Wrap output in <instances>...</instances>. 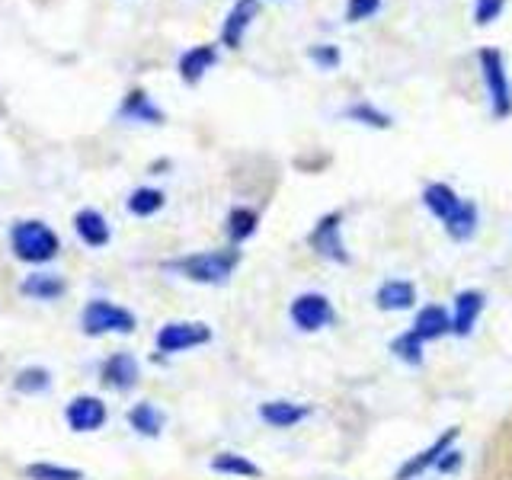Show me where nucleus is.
Here are the masks:
<instances>
[{
    "label": "nucleus",
    "mask_w": 512,
    "mask_h": 480,
    "mask_svg": "<svg viewBox=\"0 0 512 480\" xmlns=\"http://www.w3.org/2000/svg\"><path fill=\"white\" fill-rule=\"evenodd\" d=\"M308 247L320 256V260L346 266L352 256L343 240V212H327L324 218H317V224L308 234Z\"/></svg>",
    "instance_id": "0eeeda50"
},
{
    "label": "nucleus",
    "mask_w": 512,
    "mask_h": 480,
    "mask_svg": "<svg viewBox=\"0 0 512 480\" xmlns=\"http://www.w3.org/2000/svg\"><path fill=\"white\" fill-rule=\"evenodd\" d=\"M256 228H260V215H256L253 208L237 205V208H231V212H228V228H224V231H228L234 247L244 244V240H250L256 234Z\"/></svg>",
    "instance_id": "b1692460"
},
{
    "label": "nucleus",
    "mask_w": 512,
    "mask_h": 480,
    "mask_svg": "<svg viewBox=\"0 0 512 480\" xmlns=\"http://www.w3.org/2000/svg\"><path fill=\"white\" fill-rule=\"evenodd\" d=\"M458 436H461V429L458 426H452V429H445L442 436L432 442L429 448H423L420 455H413V458H407L404 464H400V471H397V480H416V477H423L429 468H439V461H442V455L452 448L455 442H458Z\"/></svg>",
    "instance_id": "9d476101"
},
{
    "label": "nucleus",
    "mask_w": 512,
    "mask_h": 480,
    "mask_svg": "<svg viewBox=\"0 0 512 480\" xmlns=\"http://www.w3.org/2000/svg\"><path fill=\"white\" fill-rule=\"evenodd\" d=\"M477 64H480V80H484L487 100H490V116L496 122H503L512 116V80L506 71V58L500 48H480L477 52Z\"/></svg>",
    "instance_id": "7ed1b4c3"
},
{
    "label": "nucleus",
    "mask_w": 512,
    "mask_h": 480,
    "mask_svg": "<svg viewBox=\"0 0 512 480\" xmlns=\"http://www.w3.org/2000/svg\"><path fill=\"white\" fill-rule=\"evenodd\" d=\"M164 202H167V196L160 189L138 186L132 196L125 199V208H128V215H135V218H151V215L160 212V208H164Z\"/></svg>",
    "instance_id": "5701e85b"
},
{
    "label": "nucleus",
    "mask_w": 512,
    "mask_h": 480,
    "mask_svg": "<svg viewBox=\"0 0 512 480\" xmlns=\"http://www.w3.org/2000/svg\"><path fill=\"white\" fill-rule=\"evenodd\" d=\"M29 480H84V471L77 468H64V464H52V461H36L26 468Z\"/></svg>",
    "instance_id": "bb28decb"
},
{
    "label": "nucleus",
    "mask_w": 512,
    "mask_h": 480,
    "mask_svg": "<svg viewBox=\"0 0 512 480\" xmlns=\"http://www.w3.org/2000/svg\"><path fill=\"white\" fill-rule=\"evenodd\" d=\"M13 388L20 394H42L52 388V372L42 365H32V368H23V372H16L13 378Z\"/></svg>",
    "instance_id": "a878e982"
},
{
    "label": "nucleus",
    "mask_w": 512,
    "mask_h": 480,
    "mask_svg": "<svg viewBox=\"0 0 512 480\" xmlns=\"http://www.w3.org/2000/svg\"><path fill=\"white\" fill-rule=\"evenodd\" d=\"M288 317H292V324L301 330V333H317V330H327L333 320H336V311L327 295L320 292H304L292 301V308H288Z\"/></svg>",
    "instance_id": "6e6552de"
},
{
    "label": "nucleus",
    "mask_w": 512,
    "mask_h": 480,
    "mask_svg": "<svg viewBox=\"0 0 512 480\" xmlns=\"http://www.w3.org/2000/svg\"><path fill=\"white\" fill-rule=\"evenodd\" d=\"M106 420H109V410L103 400L93 394H80L64 407V423L74 432H96L106 426Z\"/></svg>",
    "instance_id": "9b49d317"
},
{
    "label": "nucleus",
    "mask_w": 512,
    "mask_h": 480,
    "mask_svg": "<svg viewBox=\"0 0 512 480\" xmlns=\"http://www.w3.org/2000/svg\"><path fill=\"white\" fill-rule=\"evenodd\" d=\"M484 292L477 288H468V292H458L455 295V314H452V333L455 336H468L477 324L480 311H484Z\"/></svg>",
    "instance_id": "a211bd4d"
},
{
    "label": "nucleus",
    "mask_w": 512,
    "mask_h": 480,
    "mask_svg": "<svg viewBox=\"0 0 512 480\" xmlns=\"http://www.w3.org/2000/svg\"><path fill=\"white\" fill-rule=\"evenodd\" d=\"M119 122H135V125H164L167 112L160 109L148 93L144 90H128L125 100L119 103V112H116Z\"/></svg>",
    "instance_id": "f8f14e48"
},
{
    "label": "nucleus",
    "mask_w": 512,
    "mask_h": 480,
    "mask_svg": "<svg viewBox=\"0 0 512 480\" xmlns=\"http://www.w3.org/2000/svg\"><path fill=\"white\" fill-rule=\"evenodd\" d=\"M100 375H103V384H109L112 391H132L141 378V365L135 356H128V352H112L103 362Z\"/></svg>",
    "instance_id": "4468645a"
},
{
    "label": "nucleus",
    "mask_w": 512,
    "mask_h": 480,
    "mask_svg": "<svg viewBox=\"0 0 512 480\" xmlns=\"http://www.w3.org/2000/svg\"><path fill=\"white\" fill-rule=\"evenodd\" d=\"M343 119L356 122V125H365V128H378V132H384V128H391V125H394V119L388 116V112L378 109L375 103H368V100L349 103V106L343 109Z\"/></svg>",
    "instance_id": "4be33fe9"
},
{
    "label": "nucleus",
    "mask_w": 512,
    "mask_h": 480,
    "mask_svg": "<svg viewBox=\"0 0 512 480\" xmlns=\"http://www.w3.org/2000/svg\"><path fill=\"white\" fill-rule=\"evenodd\" d=\"M423 205L429 208V215L442 221L445 234L464 244L477 234V224H480V212L471 199H461L458 192L448 186V183H429L423 189Z\"/></svg>",
    "instance_id": "f257e3e1"
},
{
    "label": "nucleus",
    "mask_w": 512,
    "mask_h": 480,
    "mask_svg": "<svg viewBox=\"0 0 512 480\" xmlns=\"http://www.w3.org/2000/svg\"><path fill=\"white\" fill-rule=\"evenodd\" d=\"M212 471L215 474H228V477H260V464H253L247 455L237 452H218L212 458Z\"/></svg>",
    "instance_id": "393cba45"
},
{
    "label": "nucleus",
    "mask_w": 512,
    "mask_h": 480,
    "mask_svg": "<svg viewBox=\"0 0 512 480\" xmlns=\"http://www.w3.org/2000/svg\"><path fill=\"white\" fill-rule=\"evenodd\" d=\"M10 247L16 253V260L23 263H48L55 260L58 250H61V240L58 234L48 228L45 221L39 218H29V221H16L13 231H10Z\"/></svg>",
    "instance_id": "20e7f679"
},
{
    "label": "nucleus",
    "mask_w": 512,
    "mask_h": 480,
    "mask_svg": "<svg viewBox=\"0 0 512 480\" xmlns=\"http://www.w3.org/2000/svg\"><path fill=\"white\" fill-rule=\"evenodd\" d=\"M506 0H474V26H493L503 16Z\"/></svg>",
    "instance_id": "c756f323"
},
{
    "label": "nucleus",
    "mask_w": 512,
    "mask_h": 480,
    "mask_svg": "<svg viewBox=\"0 0 512 480\" xmlns=\"http://www.w3.org/2000/svg\"><path fill=\"white\" fill-rule=\"evenodd\" d=\"M20 292L32 301H58L64 292H68V282L55 272H32L20 282Z\"/></svg>",
    "instance_id": "aec40b11"
},
{
    "label": "nucleus",
    "mask_w": 512,
    "mask_h": 480,
    "mask_svg": "<svg viewBox=\"0 0 512 480\" xmlns=\"http://www.w3.org/2000/svg\"><path fill=\"white\" fill-rule=\"evenodd\" d=\"M375 304L381 311H407L416 304V285L407 279H388L378 285Z\"/></svg>",
    "instance_id": "6ab92c4d"
},
{
    "label": "nucleus",
    "mask_w": 512,
    "mask_h": 480,
    "mask_svg": "<svg viewBox=\"0 0 512 480\" xmlns=\"http://www.w3.org/2000/svg\"><path fill=\"white\" fill-rule=\"evenodd\" d=\"M381 13V0H346V23H365Z\"/></svg>",
    "instance_id": "7c9ffc66"
},
{
    "label": "nucleus",
    "mask_w": 512,
    "mask_h": 480,
    "mask_svg": "<svg viewBox=\"0 0 512 480\" xmlns=\"http://www.w3.org/2000/svg\"><path fill=\"white\" fill-rule=\"evenodd\" d=\"M205 343H212V327L202 324V320H170L157 330L154 340L160 356H176V352L199 349Z\"/></svg>",
    "instance_id": "423d86ee"
},
{
    "label": "nucleus",
    "mask_w": 512,
    "mask_h": 480,
    "mask_svg": "<svg viewBox=\"0 0 512 480\" xmlns=\"http://www.w3.org/2000/svg\"><path fill=\"white\" fill-rule=\"evenodd\" d=\"M308 61H314V68H320V71H336L343 64V52H340V45L317 42L308 48Z\"/></svg>",
    "instance_id": "c85d7f7f"
},
{
    "label": "nucleus",
    "mask_w": 512,
    "mask_h": 480,
    "mask_svg": "<svg viewBox=\"0 0 512 480\" xmlns=\"http://www.w3.org/2000/svg\"><path fill=\"white\" fill-rule=\"evenodd\" d=\"M410 330L420 336L423 343L442 340V336L452 333V314H448L442 304H426V308H420V314H416Z\"/></svg>",
    "instance_id": "dca6fc26"
},
{
    "label": "nucleus",
    "mask_w": 512,
    "mask_h": 480,
    "mask_svg": "<svg viewBox=\"0 0 512 480\" xmlns=\"http://www.w3.org/2000/svg\"><path fill=\"white\" fill-rule=\"evenodd\" d=\"M215 64H218V45L205 42V45H192V48H186V52L180 55V61H176V71H180L183 84L196 87L199 80L215 68Z\"/></svg>",
    "instance_id": "ddd939ff"
},
{
    "label": "nucleus",
    "mask_w": 512,
    "mask_h": 480,
    "mask_svg": "<svg viewBox=\"0 0 512 480\" xmlns=\"http://www.w3.org/2000/svg\"><path fill=\"white\" fill-rule=\"evenodd\" d=\"M164 266L170 272H180L183 279L196 282V285H224L234 276V269L240 266V250L237 247L202 250V253L180 256V260H167Z\"/></svg>",
    "instance_id": "f03ea898"
},
{
    "label": "nucleus",
    "mask_w": 512,
    "mask_h": 480,
    "mask_svg": "<svg viewBox=\"0 0 512 480\" xmlns=\"http://www.w3.org/2000/svg\"><path fill=\"white\" fill-rule=\"evenodd\" d=\"M164 423H167L164 410H157L154 404H148V400H141V404H135L132 410H128V426H132L144 439H157L160 432H164Z\"/></svg>",
    "instance_id": "412c9836"
},
{
    "label": "nucleus",
    "mask_w": 512,
    "mask_h": 480,
    "mask_svg": "<svg viewBox=\"0 0 512 480\" xmlns=\"http://www.w3.org/2000/svg\"><path fill=\"white\" fill-rule=\"evenodd\" d=\"M311 416V410L304 404H295V400H266L260 407V420L272 429H295L298 423H304Z\"/></svg>",
    "instance_id": "2eb2a0df"
},
{
    "label": "nucleus",
    "mask_w": 512,
    "mask_h": 480,
    "mask_svg": "<svg viewBox=\"0 0 512 480\" xmlns=\"http://www.w3.org/2000/svg\"><path fill=\"white\" fill-rule=\"evenodd\" d=\"M458 464H461V452H458V448H448V452L442 455V461H439V471L448 474V471H455Z\"/></svg>",
    "instance_id": "2f4dec72"
},
{
    "label": "nucleus",
    "mask_w": 512,
    "mask_h": 480,
    "mask_svg": "<svg viewBox=\"0 0 512 480\" xmlns=\"http://www.w3.org/2000/svg\"><path fill=\"white\" fill-rule=\"evenodd\" d=\"M391 352L400 359V362H407V365H420L423 362V340L416 336L413 330L407 333H400L397 340L391 343Z\"/></svg>",
    "instance_id": "cd10ccee"
},
{
    "label": "nucleus",
    "mask_w": 512,
    "mask_h": 480,
    "mask_svg": "<svg viewBox=\"0 0 512 480\" xmlns=\"http://www.w3.org/2000/svg\"><path fill=\"white\" fill-rule=\"evenodd\" d=\"M80 327L87 336H109V333H132L138 327V317L122 308V304H112L106 298H93L87 301L84 314H80Z\"/></svg>",
    "instance_id": "39448f33"
},
{
    "label": "nucleus",
    "mask_w": 512,
    "mask_h": 480,
    "mask_svg": "<svg viewBox=\"0 0 512 480\" xmlns=\"http://www.w3.org/2000/svg\"><path fill=\"white\" fill-rule=\"evenodd\" d=\"M74 231H77V237L84 240L87 247H93V250L106 247L109 240H112L109 221H106L100 212H96V208H80V212L74 215Z\"/></svg>",
    "instance_id": "f3484780"
},
{
    "label": "nucleus",
    "mask_w": 512,
    "mask_h": 480,
    "mask_svg": "<svg viewBox=\"0 0 512 480\" xmlns=\"http://www.w3.org/2000/svg\"><path fill=\"white\" fill-rule=\"evenodd\" d=\"M263 13V4L260 0H234L228 16H224L221 23V45L224 48H240L247 39V29L260 20Z\"/></svg>",
    "instance_id": "1a4fd4ad"
}]
</instances>
